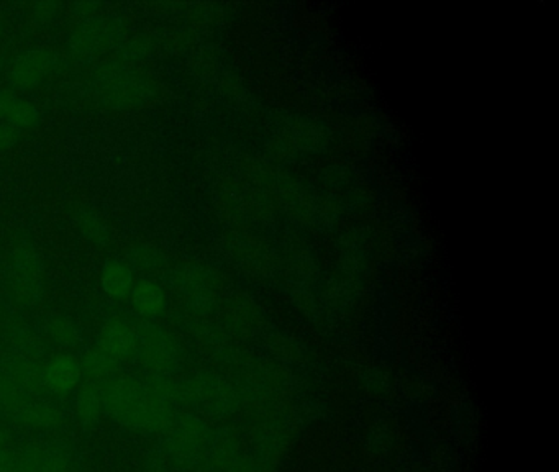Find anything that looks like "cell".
<instances>
[{
  "mask_svg": "<svg viewBox=\"0 0 559 472\" xmlns=\"http://www.w3.org/2000/svg\"><path fill=\"white\" fill-rule=\"evenodd\" d=\"M105 411L118 423L128 429H161L165 423L166 407L163 395L153 389V385H141L131 379H118L105 387Z\"/></svg>",
  "mask_w": 559,
  "mask_h": 472,
  "instance_id": "cell-1",
  "label": "cell"
},
{
  "mask_svg": "<svg viewBox=\"0 0 559 472\" xmlns=\"http://www.w3.org/2000/svg\"><path fill=\"white\" fill-rule=\"evenodd\" d=\"M94 79L97 94L102 97L104 104L112 107H133L143 102L148 94L147 79L137 78L127 71L107 68Z\"/></svg>",
  "mask_w": 559,
  "mask_h": 472,
  "instance_id": "cell-2",
  "label": "cell"
},
{
  "mask_svg": "<svg viewBox=\"0 0 559 472\" xmlns=\"http://www.w3.org/2000/svg\"><path fill=\"white\" fill-rule=\"evenodd\" d=\"M54 58L48 52H28L12 64L10 80L18 89H33L50 76Z\"/></svg>",
  "mask_w": 559,
  "mask_h": 472,
  "instance_id": "cell-3",
  "label": "cell"
},
{
  "mask_svg": "<svg viewBox=\"0 0 559 472\" xmlns=\"http://www.w3.org/2000/svg\"><path fill=\"white\" fill-rule=\"evenodd\" d=\"M82 376L81 363L71 354H60L44 369V382L54 393H70L79 385Z\"/></svg>",
  "mask_w": 559,
  "mask_h": 472,
  "instance_id": "cell-4",
  "label": "cell"
},
{
  "mask_svg": "<svg viewBox=\"0 0 559 472\" xmlns=\"http://www.w3.org/2000/svg\"><path fill=\"white\" fill-rule=\"evenodd\" d=\"M99 348L115 359L128 358L137 351V333L122 320H110L100 330Z\"/></svg>",
  "mask_w": 559,
  "mask_h": 472,
  "instance_id": "cell-5",
  "label": "cell"
},
{
  "mask_svg": "<svg viewBox=\"0 0 559 472\" xmlns=\"http://www.w3.org/2000/svg\"><path fill=\"white\" fill-rule=\"evenodd\" d=\"M38 122V110L35 105L22 97L9 92L0 94V123L12 130L22 131L32 128Z\"/></svg>",
  "mask_w": 559,
  "mask_h": 472,
  "instance_id": "cell-6",
  "label": "cell"
},
{
  "mask_svg": "<svg viewBox=\"0 0 559 472\" xmlns=\"http://www.w3.org/2000/svg\"><path fill=\"white\" fill-rule=\"evenodd\" d=\"M115 26L107 20L89 22L86 25L79 26L72 33L71 44L78 52H97L107 46L110 40H114Z\"/></svg>",
  "mask_w": 559,
  "mask_h": 472,
  "instance_id": "cell-7",
  "label": "cell"
},
{
  "mask_svg": "<svg viewBox=\"0 0 559 472\" xmlns=\"http://www.w3.org/2000/svg\"><path fill=\"white\" fill-rule=\"evenodd\" d=\"M131 306L137 310V314L147 318H153L163 314L166 307L165 292L157 288L156 284L149 280H141L131 288Z\"/></svg>",
  "mask_w": 559,
  "mask_h": 472,
  "instance_id": "cell-8",
  "label": "cell"
},
{
  "mask_svg": "<svg viewBox=\"0 0 559 472\" xmlns=\"http://www.w3.org/2000/svg\"><path fill=\"white\" fill-rule=\"evenodd\" d=\"M100 286L109 297L122 300L131 294L133 272L122 262H109L100 274Z\"/></svg>",
  "mask_w": 559,
  "mask_h": 472,
  "instance_id": "cell-9",
  "label": "cell"
},
{
  "mask_svg": "<svg viewBox=\"0 0 559 472\" xmlns=\"http://www.w3.org/2000/svg\"><path fill=\"white\" fill-rule=\"evenodd\" d=\"M74 411L79 421L82 423H96L105 411L104 392L96 385L84 387L76 397Z\"/></svg>",
  "mask_w": 559,
  "mask_h": 472,
  "instance_id": "cell-10",
  "label": "cell"
},
{
  "mask_svg": "<svg viewBox=\"0 0 559 472\" xmlns=\"http://www.w3.org/2000/svg\"><path fill=\"white\" fill-rule=\"evenodd\" d=\"M115 366L117 359L99 348L84 359V364H81V369H84L92 379H109L112 376Z\"/></svg>",
  "mask_w": 559,
  "mask_h": 472,
  "instance_id": "cell-11",
  "label": "cell"
},
{
  "mask_svg": "<svg viewBox=\"0 0 559 472\" xmlns=\"http://www.w3.org/2000/svg\"><path fill=\"white\" fill-rule=\"evenodd\" d=\"M81 228H82V233H84L86 238H89L90 241L100 243V241H105V240L109 238V236H107V228L104 227V223L97 219L96 215H92V213L84 215V217L81 219Z\"/></svg>",
  "mask_w": 559,
  "mask_h": 472,
  "instance_id": "cell-12",
  "label": "cell"
}]
</instances>
